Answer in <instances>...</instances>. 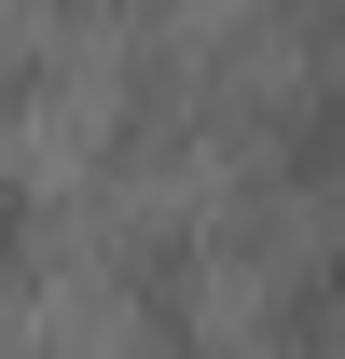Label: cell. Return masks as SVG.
Masks as SVG:
<instances>
[{"label": "cell", "instance_id": "cell-1", "mask_svg": "<svg viewBox=\"0 0 345 359\" xmlns=\"http://www.w3.org/2000/svg\"><path fill=\"white\" fill-rule=\"evenodd\" d=\"M276 166H290L304 194H345V83H318L290 111V152H276Z\"/></svg>", "mask_w": 345, "mask_h": 359}, {"label": "cell", "instance_id": "cell-2", "mask_svg": "<svg viewBox=\"0 0 345 359\" xmlns=\"http://www.w3.org/2000/svg\"><path fill=\"white\" fill-rule=\"evenodd\" d=\"M55 263V194L42 180H0V290H28Z\"/></svg>", "mask_w": 345, "mask_h": 359}, {"label": "cell", "instance_id": "cell-3", "mask_svg": "<svg viewBox=\"0 0 345 359\" xmlns=\"http://www.w3.org/2000/svg\"><path fill=\"white\" fill-rule=\"evenodd\" d=\"M125 304L180 332V304H194V235H138V263H125Z\"/></svg>", "mask_w": 345, "mask_h": 359}, {"label": "cell", "instance_id": "cell-4", "mask_svg": "<svg viewBox=\"0 0 345 359\" xmlns=\"http://www.w3.org/2000/svg\"><path fill=\"white\" fill-rule=\"evenodd\" d=\"M318 318H345V235L318 249Z\"/></svg>", "mask_w": 345, "mask_h": 359}, {"label": "cell", "instance_id": "cell-5", "mask_svg": "<svg viewBox=\"0 0 345 359\" xmlns=\"http://www.w3.org/2000/svg\"><path fill=\"white\" fill-rule=\"evenodd\" d=\"M28 14H69V0H28Z\"/></svg>", "mask_w": 345, "mask_h": 359}]
</instances>
